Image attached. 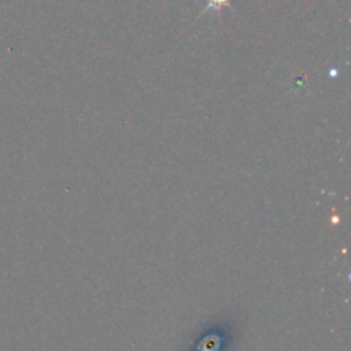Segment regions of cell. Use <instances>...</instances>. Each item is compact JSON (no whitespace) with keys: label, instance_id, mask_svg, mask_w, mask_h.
<instances>
[{"label":"cell","instance_id":"cell-1","mask_svg":"<svg viewBox=\"0 0 351 351\" xmlns=\"http://www.w3.org/2000/svg\"><path fill=\"white\" fill-rule=\"evenodd\" d=\"M225 7H232V0H208L204 5V9L199 12V17L204 16L206 12H219Z\"/></svg>","mask_w":351,"mask_h":351}]
</instances>
